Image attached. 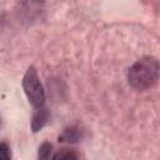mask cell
Returning <instances> with one entry per match:
<instances>
[{
    "label": "cell",
    "instance_id": "cell-3",
    "mask_svg": "<svg viewBox=\"0 0 160 160\" xmlns=\"http://www.w3.org/2000/svg\"><path fill=\"white\" fill-rule=\"evenodd\" d=\"M49 120H50V111L46 106H41V108L35 109L32 118H31V122H30L31 131L34 134L39 132L41 129H44L48 125Z\"/></svg>",
    "mask_w": 160,
    "mask_h": 160
},
{
    "label": "cell",
    "instance_id": "cell-2",
    "mask_svg": "<svg viewBox=\"0 0 160 160\" xmlns=\"http://www.w3.org/2000/svg\"><path fill=\"white\" fill-rule=\"evenodd\" d=\"M22 89L29 100V102L35 108H41L45 104V91L40 78L38 75V70L34 65H30L24 74L22 78Z\"/></svg>",
    "mask_w": 160,
    "mask_h": 160
},
{
    "label": "cell",
    "instance_id": "cell-4",
    "mask_svg": "<svg viewBox=\"0 0 160 160\" xmlns=\"http://www.w3.org/2000/svg\"><path fill=\"white\" fill-rule=\"evenodd\" d=\"M82 139V130L78 126H70L62 131V134L59 136V141L65 142H79Z\"/></svg>",
    "mask_w": 160,
    "mask_h": 160
},
{
    "label": "cell",
    "instance_id": "cell-6",
    "mask_svg": "<svg viewBox=\"0 0 160 160\" xmlns=\"http://www.w3.org/2000/svg\"><path fill=\"white\" fill-rule=\"evenodd\" d=\"M52 145L49 141H44L38 150V160H51Z\"/></svg>",
    "mask_w": 160,
    "mask_h": 160
},
{
    "label": "cell",
    "instance_id": "cell-5",
    "mask_svg": "<svg viewBox=\"0 0 160 160\" xmlns=\"http://www.w3.org/2000/svg\"><path fill=\"white\" fill-rule=\"evenodd\" d=\"M51 160H80V155L75 149L62 148L52 155Z\"/></svg>",
    "mask_w": 160,
    "mask_h": 160
},
{
    "label": "cell",
    "instance_id": "cell-7",
    "mask_svg": "<svg viewBox=\"0 0 160 160\" xmlns=\"http://www.w3.org/2000/svg\"><path fill=\"white\" fill-rule=\"evenodd\" d=\"M0 160H11L10 146L4 141H0Z\"/></svg>",
    "mask_w": 160,
    "mask_h": 160
},
{
    "label": "cell",
    "instance_id": "cell-1",
    "mask_svg": "<svg viewBox=\"0 0 160 160\" xmlns=\"http://www.w3.org/2000/svg\"><path fill=\"white\" fill-rule=\"evenodd\" d=\"M160 66L154 56H144L134 62L128 71V81L136 91H146L154 88L159 80Z\"/></svg>",
    "mask_w": 160,
    "mask_h": 160
}]
</instances>
